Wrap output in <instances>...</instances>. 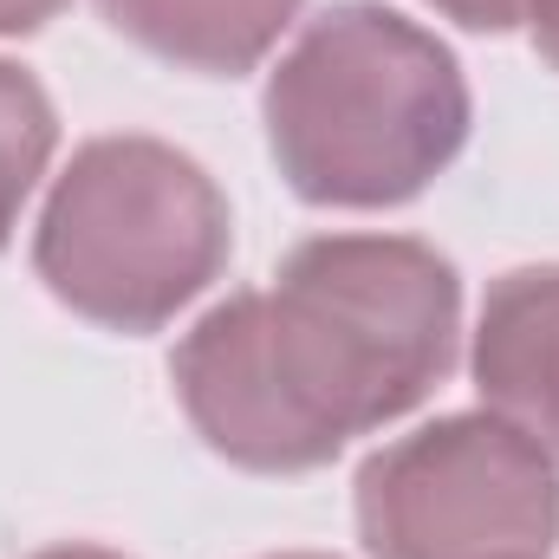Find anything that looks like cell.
I'll return each instance as SVG.
<instances>
[{
    "instance_id": "obj_2",
    "label": "cell",
    "mask_w": 559,
    "mask_h": 559,
    "mask_svg": "<svg viewBox=\"0 0 559 559\" xmlns=\"http://www.w3.org/2000/svg\"><path fill=\"white\" fill-rule=\"evenodd\" d=\"M267 138L306 202L384 209L462 150L468 85L423 26L384 7H338L280 59Z\"/></svg>"
},
{
    "instance_id": "obj_6",
    "label": "cell",
    "mask_w": 559,
    "mask_h": 559,
    "mask_svg": "<svg viewBox=\"0 0 559 559\" xmlns=\"http://www.w3.org/2000/svg\"><path fill=\"white\" fill-rule=\"evenodd\" d=\"M98 7L124 39L150 46L156 59L195 72H241L286 33L299 0H98Z\"/></svg>"
},
{
    "instance_id": "obj_7",
    "label": "cell",
    "mask_w": 559,
    "mask_h": 559,
    "mask_svg": "<svg viewBox=\"0 0 559 559\" xmlns=\"http://www.w3.org/2000/svg\"><path fill=\"white\" fill-rule=\"evenodd\" d=\"M46 156H52V105L20 66L0 59V241L13 235V215L33 195Z\"/></svg>"
},
{
    "instance_id": "obj_3",
    "label": "cell",
    "mask_w": 559,
    "mask_h": 559,
    "mask_svg": "<svg viewBox=\"0 0 559 559\" xmlns=\"http://www.w3.org/2000/svg\"><path fill=\"white\" fill-rule=\"evenodd\" d=\"M33 261L72 312L150 332L228 261V202L169 143L98 138L59 176Z\"/></svg>"
},
{
    "instance_id": "obj_12",
    "label": "cell",
    "mask_w": 559,
    "mask_h": 559,
    "mask_svg": "<svg viewBox=\"0 0 559 559\" xmlns=\"http://www.w3.org/2000/svg\"><path fill=\"white\" fill-rule=\"evenodd\" d=\"M280 559H319V554H280Z\"/></svg>"
},
{
    "instance_id": "obj_5",
    "label": "cell",
    "mask_w": 559,
    "mask_h": 559,
    "mask_svg": "<svg viewBox=\"0 0 559 559\" xmlns=\"http://www.w3.org/2000/svg\"><path fill=\"white\" fill-rule=\"evenodd\" d=\"M475 378L495 417L527 429L559 462V267H521L488 293Z\"/></svg>"
},
{
    "instance_id": "obj_10",
    "label": "cell",
    "mask_w": 559,
    "mask_h": 559,
    "mask_svg": "<svg viewBox=\"0 0 559 559\" xmlns=\"http://www.w3.org/2000/svg\"><path fill=\"white\" fill-rule=\"evenodd\" d=\"M521 20L534 26V46L559 66V0H527V7H521Z\"/></svg>"
},
{
    "instance_id": "obj_9",
    "label": "cell",
    "mask_w": 559,
    "mask_h": 559,
    "mask_svg": "<svg viewBox=\"0 0 559 559\" xmlns=\"http://www.w3.org/2000/svg\"><path fill=\"white\" fill-rule=\"evenodd\" d=\"M66 0H0V33H33L59 13Z\"/></svg>"
},
{
    "instance_id": "obj_8",
    "label": "cell",
    "mask_w": 559,
    "mask_h": 559,
    "mask_svg": "<svg viewBox=\"0 0 559 559\" xmlns=\"http://www.w3.org/2000/svg\"><path fill=\"white\" fill-rule=\"evenodd\" d=\"M442 13H455V20H468V26H488V33H501V26H514L521 20V7L527 0H436Z\"/></svg>"
},
{
    "instance_id": "obj_4",
    "label": "cell",
    "mask_w": 559,
    "mask_h": 559,
    "mask_svg": "<svg viewBox=\"0 0 559 559\" xmlns=\"http://www.w3.org/2000/svg\"><path fill=\"white\" fill-rule=\"evenodd\" d=\"M378 559H547L559 540L554 455L508 417H449L391 442L358 475Z\"/></svg>"
},
{
    "instance_id": "obj_1",
    "label": "cell",
    "mask_w": 559,
    "mask_h": 559,
    "mask_svg": "<svg viewBox=\"0 0 559 559\" xmlns=\"http://www.w3.org/2000/svg\"><path fill=\"white\" fill-rule=\"evenodd\" d=\"M455 319V274L423 241L325 235L176 345V397L241 468H319L449 371Z\"/></svg>"
},
{
    "instance_id": "obj_11",
    "label": "cell",
    "mask_w": 559,
    "mask_h": 559,
    "mask_svg": "<svg viewBox=\"0 0 559 559\" xmlns=\"http://www.w3.org/2000/svg\"><path fill=\"white\" fill-rule=\"evenodd\" d=\"M39 559H118V554H98V547H59V554H39Z\"/></svg>"
}]
</instances>
